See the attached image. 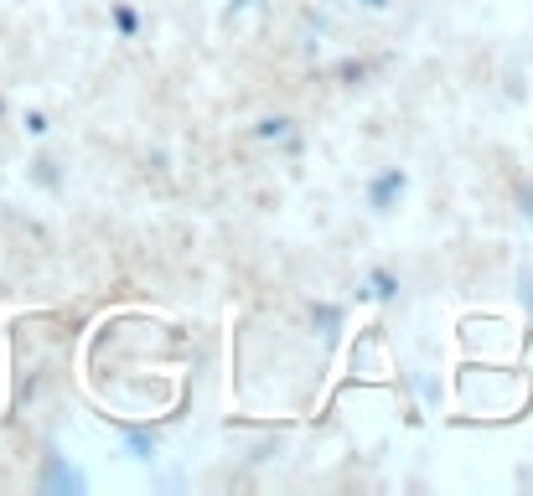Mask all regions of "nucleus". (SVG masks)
<instances>
[{
  "label": "nucleus",
  "mask_w": 533,
  "mask_h": 496,
  "mask_svg": "<svg viewBox=\"0 0 533 496\" xmlns=\"http://www.w3.org/2000/svg\"><path fill=\"white\" fill-rule=\"evenodd\" d=\"M404 192V171L394 166V171H383V176H373V186H368V202L378 207V212H389V202Z\"/></svg>",
  "instance_id": "nucleus-1"
},
{
  "label": "nucleus",
  "mask_w": 533,
  "mask_h": 496,
  "mask_svg": "<svg viewBox=\"0 0 533 496\" xmlns=\"http://www.w3.org/2000/svg\"><path fill=\"white\" fill-rule=\"evenodd\" d=\"M114 26H120L125 37H135V31H140V16H135L130 6H114Z\"/></svg>",
  "instance_id": "nucleus-2"
},
{
  "label": "nucleus",
  "mask_w": 533,
  "mask_h": 496,
  "mask_svg": "<svg viewBox=\"0 0 533 496\" xmlns=\"http://www.w3.org/2000/svg\"><path fill=\"white\" fill-rule=\"evenodd\" d=\"M285 130H290V119H280V114L275 119H259V140H280Z\"/></svg>",
  "instance_id": "nucleus-3"
},
{
  "label": "nucleus",
  "mask_w": 533,
  "mask_h": 496,
  "mask_svg": "<svg viewBox=\"0 0 533 496\" xmlns=\"http://www.w3.org/2000/svg\"><path fill=\"white\" fill-rule=\"evenodd\" d=\"M337 78H342V83H363V78H368V62H342Z\"/></svg>",
  "instance_id": "nucleus-4"
},
{
  "label": "nucleus",
  "mask_w": 533,
  "mask_h": 496,
  "mask_svg": "<svg viewBox=\"0 0 533 496\" xmlns=\"http://www.w3.org/2000/svg\"><path fill=\"white\" fill-rule=\"evenodd\" d=\"M373 295L389 300V295H394V274H383V269H378V274H373Z\"/></svg>",
  "instance_id": "nucleus-5"
},
{
  "label": "nucleus",
  "mask_w": 533,
  "mask_h": 496,
  "mask_svg": "<svg viewBox=\"0 0 533 496\" xmlns=\"http://www.w3.org/2000/svg\"><path fill=\"white\" fill-rule=\"evenodd\" d=\"M26 130H32V135H47V114H26Z\"/></svg>",
  "instance_id": "nucleus-6"
},
{
  "label": "nucleus",
  "mask_w": 533,
  "mask_h": 496,
  "mask_svg": "<svg viewBox=\"0 0 533 496\" xmlns=\"http://www.w3.org/2000/svg\"><path fill=\"white\" fill-rule=\"evenodd\" d=\"M244 6H254V0H233V11H244Z\"/></svg>",
  "instance_id": "nucleus-7"
},
{
  "label": "nucleus",
  "mask_w": 533,
  "mask_h": 496,
  "mask_svg": "<svg viewBox=\"0 0 533 496\" xmlns=\"http://www.w3.org/2000/svg\"><path fill=\"white\" fill-rule=\"evenodd\" d=\"M363 6H389V0H363Z\"/></svg>",
  "instance_id": "nucleus-8"
}]
</instances>
